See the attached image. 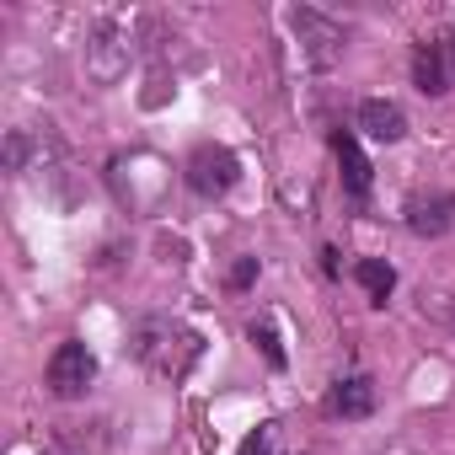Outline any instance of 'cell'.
I'll list each match as a JSON object with an SVG mask.
<instances>
[{"instance_id": "6da1fadb", "label": "cell", "mask_w": 455, "mask_h": 455, "mask_svg": "<svg viewBox=\"0 0 455 455\" xmlns=\"http://www.w3.org/2000/svg\"><path fill=\"white\" fill-rule=\"evenodd\" d=\"M290 28H295V38H300L306 60H311L316 70H332V65L343 60V49H348V33H343V22H332V17H327V12H316V6H300V12H290Z\"/></svg>"}, {"instance_id": "7a4b0ae2", "label": "cell", "mask_w": 455, "mask_h": 455, "mask_svg": "<svg viewBox=\"0 0 455 455\" xmlns=\"http://www.w3.org/2000/svg\"><path fill=\"white\" fill-rule=\"evenodd\" d=\"M129 60H134V38L118 22H97V33L86 44V76L97 86H118L129 76Z\"/></svg>"}, {"instance_id": "3957f363", "label": "cell", "mask_w": 455, "mask_h": 455, "mask_svg": "<svg viewBox=\"0 0 455 455\" xmlns=\"http://www.w3.org/2000/svg\"><path fill=\"white\" fill-rule=\"evenodd\" d=\"M182 177H188V188H193L198 198H220V193H231V188H236L242 161L225 150V145H198V150L188 156Z\"/></svg>"}, {"instance_id": "277c9868", "label": "cell", "mask_w": 455, "mask_h": 455, "mask_svg": "<svg viewBox=\"0 0 455 455\" xmlns=\"http://www.w3.org/2000/svg\"><path fill=\"white\" fill-rule=\"evenodd\" d=\"M92 375H97V359H92L86 343H60L54 348V359H49V391L60 402H76L92 386Z\"/></svg>"}, {"instance_id": "5b68a950", "label": "cell", "mask_w": 455, "mask_h": 455, "mask_svg": "<svg viewBox=\"0 0 455 455\" xmlns=\"http://www.w3.org/2000/svg\"><path fill=\"white\" fill-rule=\"evenodd\" d=\"M455 225V198L450 193H412L407 198V231L412 236H444Z\"/></svg>"}, {"instance_id": "8992f818", "label": "cell", "mask_w": 455, "mask_h": 455, "mask_svg": "<svg viewBox=\"0 0 455 455\" xmlns=\"http://www.w3.org/2000/svg\"><path fill=\"white\" fill-rule=\"evenodd\" d=\"M359 129L370 140H380V145H396L407 134V113L396 102H386V97H370V102H359Z\"/></svg>"}, {"instance_id": "52a82bcc", "label": "cell", "mask_w": 455, "mask_h": 455, "mask_svg": "<svg viewBox=\"0 0 455 455\" xmlns=\"http://www.w3.org/2000/svg\"><path fill=\"white\" fill-rule=\"evenodd\" d=\"M412 81H418L423 97H444V92H450V49L418 44V54H412Z\"/></svg>"}, {"instance_id": "ba28073f", "label": "cell", "mask_w": 455, "mask_h": 455, "mask_svg": "<svg viewBox=\"0 0 455 455\" xmlns=\"http://www.w3.org/2000/svg\"><path fill=\"white\" fill-rule=\"evenodd\" d=\"M332 156H338V166H343V188H348L354 198H364V193H370V161H364L359 140H354V134H332Z\"/></svg>"}, {"instance_id": "9c48e42d", "label": "cell", "mask_w": 455, "mask_h": 455, "mask_svg": "<svg viewBox=\"0 0 455 455\" xmlns=\"http://www.w3.org/2000/svg\"><path fill=\"white\" fill-rule=\"evenodd\" d=\"M332 412L338 418H370L375 412V386L364 375H348L338 391H332Z\"/></svg>"}, {"instance_id": "30bf717a", "label": "cell", "mask_w": 455, "mask_h": 455, "mask_svg": "<svg viewBox=\"0 0 455 455\" xmlns=\"http://www.w3.org/2000/svg\"><path fill=\"white\" fill-rule=\"evenodd\" d=\"M354 279H359V290H364L375 306H386V295L396 290V274H391V263H380V258H364V263H354Z\"/></svg>"}, {"instance_id": "8fae6325", "label": "cell", "mask_w": 455, "mask_h": 455, "mask_svg": "<svg viewBox=\"0 0 455 455\" xmlns=\"http://www.w3.org/2000/svg\"><path fill=\"white\" fill-rule=\"evenodd\" d=\"M247 338L263 348V359H268L274 370H284V364H290V354H284V343H279V332H274L268 322H252V332H247Z\"/></svg>"}, {"instance_id": "7c38bea8", "label": "cell", "mask_w": 455, "mask_h": 455, "mask_svg": "<svg viewBox=\"0 0 455 455\" xmlns=\"http://www.w3.org/2000/svg\"><path fill=\"white\" fill-rule=\"evenodd\" d=\"M242 455H279V434H274V423L252 428V434H247V444H242Z\"/></svg>"}, {"instance_id": "4fadbf2b", "label": "cell", "mask_w": 455, "mask_h": 455, "mask_svg": "<svg viewBox=\"0 0 455 455\" xmlns=\"http://www.w3.org/2000/svg\"><path fill=\"white\" fill-rule=\"evenodd\" d=\"M22 166H28V134L12 129L6 134V172H22Z\"/></svg>"}, {"instance_id": "5bb4252c", "label": "cell", "mask_w": 455, "mask_h": 455, "mask_svg": "<svg viewBox=\"0 0 455 455\" xmlns=\"http://www.w3.org/2000/svg\"><path fill=\"white\" fill-rule=\"evenodd\" d=\"M252 279H258V258H242V263L231 268V290H247Z\"/></svg>"}, {"instance_id": "9a60e30c", "label": "cell", "mask_w": 455, "mask_h": 455, "mask_svg": "<svg viewBox=\"0 0 455 455\" xmlns=\"http://www.w3.org/2000/svg\"><path fill=\"white\" fill-rule=\"evenodd\" d=\"M450 65H455V38H450Z\"/></svg>"}]
</instances>
